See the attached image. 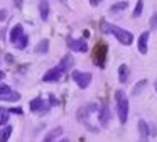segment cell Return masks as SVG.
<instances>
[{
	"instance_id": "cell-30",
	"label": "cell",
	"mask_w": 157,
	"mask_h": 142,
	"mask_svg": "<svg viewBox=\"0 0 157 142\" xmlns=\"http://www.w3.org/2000/svg\"><path fill=\"white\" fill-rule=\"evenodd\" d=\"M14 5L17 7V9H21V7H22V0H14Z\"/></svg>"
},
{
	"instance_id": "cell-34",
	"label": "cell",
	"mask_w": 157,
	"mask_h": 142,
	"mask_svg": "<svg viewBox=\"0 0 157 142\" xmlns=\"http://www.w3.org/2000/svg\"><path fill=\"white\" fill-rule=\"evenodd\" d=\"M59 142H69V139H63V140H59Z\"/></svg>"
},
{
	"instance_id": "cell-22",
	"label": "cell",
	"mask_w": 157,
	"mask_h": 142,
	"mask_svg": "<svg viewBox=\"0 0 157 142\" xmlns=\"http://www.w3.org/2000/svg\"><path fill=\"white\" fill-rule=\"evenodd\" d=\"M142 10H144V0H137V3H135V9H133V14H132V17H133V19H137V17H140V14H142Z\"/></svg>"
},
{
	"instance_id": "cell-27",
	"label": "cell",
	"mask_w": 157,
	"mask_h": 142,
	"mask_svg": "<svg viewBox=\"0 0 157 142\" xmlns=\"http://www.w3.org/2000/svg\"><path fill=\"white\" fill-rule=\"evenodd\" d=\"M86 110H88L90 113H93V112H96V110H98V105H96V103H90L88 107H86Z\"/></svg>"
},
{
	"instance_id": "cell-12",
	"label": "cell",
	"mask_w": 157,
	"mask_h": 142,
	"mask_svg": "<svg viewBox=\"0 0 157 142\" xmlns=\"http://www.w3.org/2000/svg\"><path fill=\"white\" fill-rule=\"evenodd\" d=\"M39 15L42 20H48L49 17V2L48 0H39Z\"/></svg>"
},
{
	"instance_id": "cell-26",
	"label": "cell",
	"mask_w": 157,
	"mask_h": 142,
	"mask_svg": "<svg viewBox=\"0 0 157 142\" xmlns=\"http://www.w3.org/2000/svg\"><path fill=\"white\" fill-rule=\"evenodd\" d=\"M9 91H12V88L9 86V85H0V95H5V93H9Z\"/></svg>"
},
{
	"instance_id": "cell-8",
	"label": "cell",
	"mask_w": 157,
	"mask_h": 142,
	"mask_svg": "<svg viewBox=\"0 0 157 142\" xmlns=\"http://www.w3.org/2000/svg\"><path fill=\"white\" fill-rule=\"evenodd\" d=\"M24 34H25V32H24V27H22V24H15V26L12 27V30H10V36H9V39H10L12 44H15L22 36H24Z\"/></svg>"
},
{
	"instance_id": "cell-17",
	"label": "cell",
	"mask_w": 157,
	"mask_h": 142,
	"mask_svg": "<svg viewBox=\"0 0 157 142\" xmlns=\"http://www.w3.org/2000/svg\"><path fill=\"white\" fill-rule=\"evenodd\" d=\"M12 135V125H7L0 130V142H7Z\"/></svg>"
},
{
	"instance_id": "cell-23",
	"label": "cell",
	"mask_w": 157,
	"mask_h": 142,
	"mask_svg": "<svg viewBox=\"0 0 157 142\" xmlns=\"http://www.w3.org/2000/svg\"><path fill=\"white\" fill-rule=\"evenodd\" d=\"M27 42H29V37H27V36H25V34H24V36H22L21 39H19L17 42L14 44V46L17 47V49H25V47H27Z\"/></svg>"
},
{
	"instance_id": "cell-10",
	"label": "cell",
	"mask_w": 157,
	"mask_h": 142,
	"mask_svg": "<svg viewBox=\"0 0 157 142\" xmlns=\"http://www.w3.org/2000/svg\"><path fill=\"white\" fill-rule=\"evenodd\" d=\"M98 118H100V124H101L103 127L108 125V122H110V108H108V105H103V107L100 108Z\"/></svg>"
},
{
	"instance_id": "cell-15",
	"label": "cell",
	"mask_w": 157,
	"mask_h": 142,
	"mask_svg": "<svg viewBox=\"0 0 157 142\" xmlns=\"http://www.w3.org/2000/svg\"><path fill=\"white\" fill-rule=\"evenodd\" d=\"M0 100L2 101H19L21 100V95L17 91H9L5 95H0Z\"/></svg>"
},
{
	"instance_id": "cell-28",
	"label": "cell",
	"mask_w": 157,
	"mask_h": 142,
	"mask_svg": "<svg viewBox=\"0 0 157 142\" xmlns=\"http://www.w3.org/2000/svg\"><path fill=\"white\" fill-rule=\"evenodd\" d=\"M9 113H15V115H22L24 112H22V108H10L9 110Z\"/></svg>"
},
{
	"instance_id": "cell-3",
	"label": "cell",
	"mask_w": 157,
	"mask_h": 142,
	"mask_svg": "<svg viewBox=\"0 0 157 142\" xmlns=\"http://www.w3.org/2000/svg\"><path fill=\"white\" fill-rule=\"evenodd\" d=\"M71 78L76 81V85H78L81 90H86V88L90 86V83H91V80H93L91 73H85V71H73Z\"/></svg>"
},
{
	"instance_id": "cell-32",
	"label": "cell",
	"mask_w": 157,
	"mask_h": 142,
	"mask_svg": "<svg viewBox=\"0 0 157 142\" xmlns=\"http://www.w3.org/2000/svg\"><path fill=\"white\" fill-rule=\"evenodd\" d=\"M4 78H5V73L4 71H0V80H4Z\"/></svg>"
},
{
	"instance_id": "cell-13",
	"label": "cell",
	"mask_w": 157,
	"mask_h": 142,
	"mask_svg": "<svg viewBox=\"0 0 157 142\" xmlns=\"http://www.w3.org/2000/svg\"><path fill=\"white\" fill-rule=\"evenodd\" d=\"M61 134H63V127H54L51 132H48V135L44 137V140H42V142H54L56 137H59Z\"/></svg>"
},
{
	"instance_id": "cell-31",
	"label": "cell",
	"mask_w": 157,
	"mask_h": 142,
	"mask_svg": "<svg viewBox=\"0 0 157 142\" xmlns=\"http://www.w3.org/2000/svg\"><path fill=\"white\" fill-rule=\"evenodd\" d=\"M90 3H91L93 7H98V3H100V0H90Z\"/></svg>"
},
{
	"instance_id": "cell-14",
	"label": "cell",
	"mask_w": 157,
	"mask_h": 142,
	"mask_svg": "<svg viewBox=\"0 0 157 142\" xmlns=\"http://www.w3.org/2000/svg\"><path fill=\"white\" fill-rule=\"evenodd\" d=\"M73 63H75V59H73V56H71V54H66V56L63 57V61H61V63L58 64V66L61 68L63 71H68L69 68L73 66Z\"/></svg>"
},
{
	"instance_id": "cell-33",
	"label": "cell",
	"mask_w": 157,
	"mask_h": 142,
	"mask_svg": "<svg viewBox=\"0 0 157 142\" xmlns=\"http://www.w3.org/2000/svg\"><path fill=\"white\" fill-rule=\"evenodd\" d=\"M154 88H155V93H157V80H155V83H154Z\"/></svg>"
},
{
	"instance_id": "cell-20",
	"label": "cell",
	"mask_w": 157,
	"mask_h": 142,
	"mask_svg": "<svg viewBox=\"0 0 157 142\" xmlns=\"http://www.w3.org/2000/svg\"><path fill=\"white\" fill-rule=\"evenodd\" d=\"M9 110L7 108H4V107H0V125H7V122H9Z\"/></svg>"
},
{
	"instance_id": "cell-16",
	"label": "cell",
	"mask_w": 157,
	"mask_h": 142,
	"mask_svg": "<svg viewBox=\"0 0 157 142\" xmlns=\"http://www.w3.org/2000/svg\"><path fill=\"white\" fill-rule=\"evenodd\" d=\"M127 78H128V66H127V64H120V68H118V80H120V83H125Z\"/></svg>"
},
{
	"instance_id": "cell-2",
	"label": "cell",
	"mask_w": 157,
	"mask_h": 142,
	"mask_svg": "<svg viewBox=\"0 0 157 142\" xmlns=\"http://www.w3.org/2000/svg\"><path fill=\"white\" fill-rule=\"evenodd\" d=\"M115 98H117V112H118V118L122 124H125L128 118V98H127L123 90H117L115 91Z\"/></svg>"
},
{
	"instance_id": "cell-7",
	"label": "cell",
	"mask_w": 157,
	"mask_h": 142,
	"mask_svg": "<svg viewBox=\"0 0 157 142\" xmlns=\"http://www.w3.org/2000/svg\"><path fill=\"white\" fill-rule=\"evenodd\" d=\"M63 73H64V71H63L59 66H54V68H51L49 71H46L44 76H42V80L44 81H58L59 78L63 76Z\"/></svg>"
},
{
	"instance_id": "cell-19",
	"label": "cell",
	"mask_w": 157,
	"mask_h": 142,
	"mask_svg": "<svg viewBox=\"0 0 157 142\" xmlns=\"http://www.w3.org/2000/svg\"><path fill=\"white\" fill-rule=\"evenodd\" d=\"M147 85H149V83H147V80H140L139 83H137L135 86H133V90H132V95H133V97H139V95H140V91H142L144 88L147 86Z\"/></svg>"
},
{
	"instance_id": "cell-6",
	"label": "cell",
	"mask_w": 157,
	"mask_h": 142,
	"mask_svg": "<svg viewBox=\"0 0 157 142\" xmlns=\"http://www.w3.org/2000/svg\"><path fill=\"white\" fill-rule=\"evenodd\" d=\"M149 37H150V32H142L139 36V41H137V46H139V53L140 54H147L149 51Z\"/></svg>"
},
{
	"instance_id": "cell-18",
	"label": "cell",
	"mask_w": 157,
	"mask_h": 142,
	"mask_svg": "<svg viewBox=\"0 0 157 142\" xmlns=\"http://www.w3.org/2000/svg\"><path fill=\"white\" fill-rule=\"evenodd\" d=\"M49 51V41L48 39H42L41 42L36 46V53H39V54H46Z\"/></svg>"
},
{
	"instance_id": "cell-4",
	"label": "cell",
	"mask_w": 157,
	"mask_h": 142,
	"mask_svg": "<svg viewBox=\"0 0 157 142\" xmlns=\"http://www.w3.org/2000/svg\"><path fill=\"white\" fill-rule=\"evenodd\" d=\"M68 46L71 51H78V53H86L88 51V44L85 39H71L68 37Z\"/></svg>"
},
{
	"instance_id": "cell-5",
	"label": "cell",
	"mask_w": 157,
	"mask_h": 142,
	"mask_svg": "<svg viewBox=\"0 0 157 142\" xmlns=\"http://www.w3.org/2000/svg\"><path fill=\"white\" fill-rule=\"evenodd\" d=\"M29 107H31V110L36 112V113H46V112L49 110V103H46L42 98H34Z\"/></svg>"
},
{
	"instance_id": "cell-9",
	"label": "cell",
	"mask_w": 157,
	"mask_h": 142,
	"mask_svg": "<svg viewBox=\"0 0 157 142\" xmlns=\"http://www.w3.org/2000/svg\"><path fill=\"white\" fill-rule=\"evenodd\" d=\"M106 51H108V47H106V44H103V42H100V46H98V51L95 53V57H96V64H98L100 68H103V59H105V56H106Z\"/></svg>"
},
{
	"instance_id": "cell-11",
	"label": "cell",
	"mask_w": 157,
	"mask_h": 142,
	"mask_svg": "<svg viewBox=\"0 0 157 142\" xmlns=\"http://www.w3.org/2000/svg\"><path fill=\"white\" fill-rule=\"evenodd\" d=\"M88 115H90V112L86 110V107H81V108L78 110V113H76V118H78L79 122H83V124H85L86 127L90 128V130H93V127L88 124Z\"/></svg>"
},
{
	"instance_id": "cell-29",
	"label": "cell",
	"mask_w": 157,
	"mask_h": 142,
	"mask_svg": "<svg viewBox=\"0 0 157 142\" xmlns=\"http://www.w3.org/2000/svg\"><path fill=\"white\" fill-rule=\"evenodd\" d=\"M0 20H7V10L5 9L0 10Z\"/></svg>"
},
{
	"instance_id": "cell-25",
	"label": "cell",
	"mask_w": 157,
	"mask_h": 142,
	"mask_svg": "<svg viewBox=\"0 0 157 142\" xmlns=\"http://www.w3.org/2000/svg\"><path fill=\"white\" fill-rule=\"evenodd\" d=\"M150 27H152V29H157V12L152 14V17H150Z\"/></svg>"
},
{
	"instance_id": "cell-24",
	"label": "cell",
	"mask_w": 157,
	"mask_h": 142,
	"mask_svg": "<svg viewBox=\"0 0 157 142\" xmlns=\"http://www.w3.org/2000/svg\"><path fill=\"white\" fill-rule=\"evenodd\" d=\"M128 7V2H118L112 7V12H118V10H125Z\"/></svg>"
},
{
	"instance_id": "cell-1",
	"label": "cell",
	"mask_w": 157,
	"mask_h": 142,
	"mask_svg": "<svg viewBox=\"0 0 157 142\" xmlns=\"http://www.w3.org/2000/svg\"><path fill=\"white\" fill-rule=\"evenodd\" d=\"M101 30L106 34L115 36L117 39L120 41V44H123V46H130V44L133 42V34L130 32V30L122 29V27H118V26H113V24L105 22V20L101 22Z\"/></svg>"
},
{
	"instance_id": "cell-21",
	"label": "cell",
	"mask_w": 157,
	"mask_h": 142,
	"mask_svg": "<svg viewBox=\"0 0 157 142\" xmlns=\"http://www.w3.org/2000/svg\"><path fill=\"white\" fill-rule=\"evenodd\" d=\"M139 132L142 137H147L149 135V125H147L145 120H139Z\"/></svg>"
}]
</instances>
